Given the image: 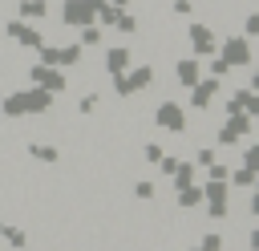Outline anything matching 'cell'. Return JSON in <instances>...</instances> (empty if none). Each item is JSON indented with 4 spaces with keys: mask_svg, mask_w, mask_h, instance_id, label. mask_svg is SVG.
<instances>
[{
    "mask_svg": "<svg viewBox=\"0 0 259 251\" xmlns=\"http://www.w3.org/2000/svg\"><path fill=\"white\" fill-rule=\"evenodd\" d=\"M158 121H162V126H170V130H178V126H182V117H178V109H174V105L158 109Z\"/></svg>",
    "mask_w": 259,
    "mask_h": 251,
    "instance_id": "1",
    "label": "cell"
},
{
    "mask_svg": "<svg viewBox=\"0 0 259 251\" xmlns=\"http://www.w3.org/2000/svg\"><path fill=\"white\" fill-rule=\"evenodd\" d=\"M202 202V194L198 190H190V186H178V206H198Z\"/></svg>",
    "mask_w": 259,
    "mask_h": 251,
    "instance_id": "2",
    "label": "cell"
},
{
    "mask_svg": "<svg viewBox=\"0 0 259 251\" xmlns=\"http://www.w3.org/2000/svg\"><path fill=\"white\" fill-rule=\"evenodd\" d=\"M0 235H4V239H8L12 247H24V235H20L16 227H0Z\"/></svg>",
    "mask_w": 259,
    "mask_h": 251,
    "instance_id": "3",
    "label": "cell"
},
{
    "mask_svg": "<svg viewBox=\"0 0 259 251\" xmlns=\"http://www.w3.org/2000/svg\"><path fill=\"white\" fill-rule=\"evenodd\" d=\"M32 154H36L40 162H57V150H53V146H32Z\"/></svg>",
    "mask_w": 259,
    "mask_h": 251,
    "instance_id": "4",
    "label": "cell"
},
{
    "mask_svg": "<svg viewBox=\"0 0 259 251\" xmlns=\"http://www.w3.org/2000/svg\"><path fill=\"white\" fill-rule=\"evenodd\" d=\"M202 247H206V251H219V247H223V239H219V235H206V239H202Z\"/></svg>",
    "mask_w": 259,
    "mask_h": 251,
    "instance_id": "5",
    "label": "cell"
},
{
    "mask_svg": "<svg viewBox=\"0 0 259 251\" xmlns=\"http://www.w3.org/2000/svg\"><path fill=\"white\" fill-rule=\"evenodd\" d=\"M138 198H154V186L150 182H138Z\"/></svg>",
    "mask_w": 259,
    "mask_h": 251,
    "instance_id": "6",
    "label": "cell"
},
{
    "mask_svg": "<svg viewBox=\"0 0 259 251\" xmlns=\"http://www.w3.org/2000/svg\"><path fill=\"white\" fill-rule=\"evenodd\" d=\"M194 251H206V247H194Z\"/></svg>",
    "mask_w": 259,
    "mask_h": 251,
    "instance_id": "7",
    "label": "cell"
}]
</instances>
